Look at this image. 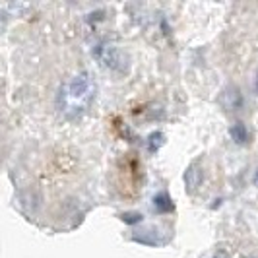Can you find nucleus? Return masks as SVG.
I'll return each instance as SVG.
<instances>
[{
  "label": "nucleus",
  "mask_w": 258,
  "mask_h": 258,
  "mask_svg": "<svg viewBox=\"0 0 258 258\" xmlns=\"http://www.w3.org/2000/svg\"><path fill=\"white\" fill-rule=\"evenodd\" d=\"M97 95V84L90 72L66 78L56 91V109L66 120H78L90 111Z\"/></svg>",
  "instance_id": "1"
},
{
  "label": "nucleus",
  "mask_w": 258,
  "mask_h": 258,
  "mask_svg": "<svg viewBox=\"0 0 258 258\" xmlns=\"http://www.w3.org/2000/svg\"><path fill=\"white\" fill-rule=\"evenodd\" d=\"M95 56L97 60L105 64L109 70H113L116 74H128L130 70V56L122 47H118L113 41H105L95 47Z\"/></svg>",
  "instance_id": "2"
},
{
  "label": "nucleus",
  "mask_w": 258,
  "mask_h": 258,
  "mask_svg": "<svg viewBox=\"0 0 258 258\" xmlns=\"http://www.w3.org/2000/svg\"><path fill=\"white\" fill-rule=\"evenodd\" d=\"M218 103H220V107L223 111H227V113H237V111L243 109L245 97H243V93H241V90H239L237 86H227V88H223V91L220 93Z\"/></svg>",
  "instance_id": "3"
},
{
  "label": "nucleus",
  "mask_w": 258,
  "mask_h": 258,
  "mask_svg": "<svg viewBox=\"0 0 258 258\" xmlns=\"http://www.w3.org/2000/svg\"><path fill=\"white\" fill-rule=\"evenodd\" d=\"M202 181H204V173H202V167H200V165L192 163L190 167L184 171V184H186V190H188V192L196 190V188L202 184Z\"/></svg>",
  "instance_id": "4"
},
{
  "label": "nucleus",
  "mask_w": 258,
  "mask_h": 258,
  "mask_svg": "<svg viewBox=\"0 0 258 258\" xmlns=\"http://www.w3.org/2000/svg\"><path fill=\"white\" fill-rule=\"evenodd\" d=\"M157 229H146V231H134L132 235V239L136 241V243H142V245H148V246H159L163 245L165 241L159 237V233H155Z\"/></svg>",
  "instance_id": "5"
},
{
  "label": "nucleus",
  "mask_w": 258,
  "mask_h": 258,
  "mask_svg": "<svg viewBox=\"0 0 258 258\" xmlns=\"http://www.w3.org/2000/svg\"><path fill=\"white\" fill-rule=\"evenodd\" d=\"M154 208L159 212V214H169V212L175 210V204H173V200H171L169 192L159 190V192L154 196Z\"/></svg>",
  "instance_id": "6"
},
{
  "label": "nucleus",
  "mask_w": 258,
  "mask_h": 258,
  "mask_svg": "<svg viewBox=\"0 0 258 258\" xmlns=\"http://www.w3.org/2000/svg\"><path fill=\"white\" fill-rule=\"evenodd\" d=\"M229 136H231L233 142L239 144V146L246 144L248 142V138H250V134H248V128H246L245 122H235V124H231V128H229Z\"/></svg>",
  "instance_id": "7"
},
{
  "label": "nucleus",
  "mask_w": 258,
  "mask_h": 258,
  "mask_svg": "<svg viewBox=\"0 0 258 258\" xmlns=\"http://www.w3.org/2000/svg\"><path fill=\"white\" fill-rule=\"evenodd\" d=\"M163 144H165L163 132H152V134L148 136V152H150V154H157Z\"/></svg>",
  "instance_id": "8"
},
{
  "label": "nucleus",
  "mask_w": 258,
  "mask_h": 258,
  "mask_svg": "<svg viewBox=\"0 0 258 258\" xmlns=\"http://www.w3.org/2000/svg\"><path fill=\"white\" fill-rule=\"evenodd\" d=\"M120 220L124 221V223H142L144 221V216L140 212H124V214H120Z\"/></svg>",
  "instance_id": "9"
},
{
  "label": "nucleus",
  "mask_w": 258,
  "mask_h": 258,
  "mask_svg": "<svg viewBox=\"0 0 258 258\" xmlns=\"http://www.w3.org/2000/svg\"><path fill=\"white\" fill-rule=\"evenodd\" d=\"M214 258H231L225 250H216V254H214Z\"/></svg>",
  "instance_id": "10"
},
{
  "label": "nucleus",
  "mask_w": 258,
  "mask_h": 258,
  "mask_svg": "<svg viewBox=\"0 0 258 258\" xmlns=\"http://www.w3.org/2000/svg\"><path fill=\"white\" fill-rule=\"evenodd\" d=\"M252 182L258 186V167H256V171H254V175H252Z\"/></svg>",
  "instance_id": "11"
},
{
  "label": "nucleus",
  "mask_w": 258,
  "mask_h": 258,
  "mask_svg": "<svg viewBox=\"0 0 258 258\" xmlns=\"http://www.w3.org/2000/svg\"><path fill=\"white\" fill-rule=\"evenodd\" d=\"M245 258H254V256H245Z\"/></svg>",
  "instance_id": "12"
}]
</instances>
